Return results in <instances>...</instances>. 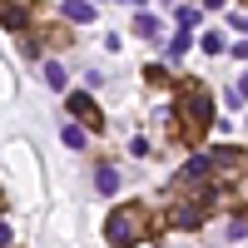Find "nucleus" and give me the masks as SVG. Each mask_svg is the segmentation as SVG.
Returning <instances> with one entry per match:
<instances>
[{"label":"nucleus","instance_id":"12","mask_svg":"<svg viewBox=\"0 0 248 248\" xmlns=\"http://www.w3.org/2000/svg\"><path fill=\"white\" fill-rule=\"evenodd\" d=\"M169 55H174V60H179V55H189V30H184V35L174 40V45H169Z\"/></svg>","mask_w":248,"mask_h":248},{"label":"nucleus","instance_id":"16","mask_svg":"<svg viewBox=\"0 0 248 248\" xmlns=\"http://www.w3.org/2000/svg\"><path fill=\"white\" fill-rule=\"evenodd\" d=\"M218 5H223V0H203V10H218Z\"/></svg>","mask_w":248,"mask_h":248},{"label":"nucleus","instance_id":"1","mask_svg":"<svg viewBox=\"0 0 248 248\" xmlns=\"http://www.w3.org/2000/svg\"><path fill=\"white\" fill-rule=\"evenodd\" d=\"M169 114H179V139L184 144H199L203 134H209V124H214V99H209L203 85H184L179 90V105Z\"/></svg>","mask_w":248,"mask_h":248},{"label":"nucleus","instance_id":"7","mask_svg":"<svg viewBox=\"0 0 248 248\" xmlns=\"http://www.w3.org/2000/svg\"><path fill=\"white\" fill-rule=\"evenodd\" d=\"M134 35H144V40H159V20L139 10V15H134Z\"/></svg>","mask_w":248,"mask_h":248},{"label":"nucleus","instance_id":"4","mask_svg":"<svg viewBox=\"0 0 248 248\" xmlns=\"http://www.w3.org/2000/svg\"><path fill=\"white\" fill-rule=\"evenodd\" d=\"M70 114L79 119V129H105V114H99V105H94L85 90H75V94H70Z\"/></svg>","mask_w":248,"mask_h":248},{"label":"nucleus","instance_id":"9","mask_svg":"<svg viewBox=\"0 0 248 248\" xmlns=\"http://www.w3.org/2000/svg\"><path fill=\"white\" fill-rule=\"evenodd\" d=\"M60 139H65L70 149H85V129H79V124H65V129H60Z\"/></svg>","mask_w":248,"mask_h":248},{"label":"nucleus","instance_id":"15","mask_svg":"<svg viewBox=\"0 0 248 248\" xmlns=\"http://www.w3.org/2000/svg\"><path fill=\"white\" fill-rule=\"evenodd\" d=\"M238 99H248V75H243V79H238Z\"/></svg>","mask_w":248,"mask_h":248},{"label":"nucleus","instance_id":"10","mask_svg":"<svg viewBox=\"0 0 248 248\" xmlns=\"http://www.w3.org/2000/svg\"><path fill=\"white\" fill-rule=\"evenodd\" d=\"M174 20H179L184 30H194V25H199V5H179V10H174Z\"/></svg>","mask_w":248,"mask_h":248},{"label":"nucleus","instance_id":"3","mask_svg":"<svg viewBox=\"0 0 248 248\" xmlns=\"http://www.w3.org/2000/svg\"><path fill=\"white\" fill-rule=\"evenodd\" d=\"M203 209H209V199H194V203H189V199L179 194V199L169 203V223H174V229H199V223H203Z\"/></svg>","mask_w":248,"mask_h":248},{"label":"nucleus","instance_id":"14","mask_svg":"<svg viewBox=\"0 0 248 248\" xmlns=\"http://www.w3.org/2000/svg\"><path fill=\"white\" fill-rule=\"evenodd\" d=\"M10 238H15V233H10V223H0V248H10Z\"/></svg>","mask_w":248,"mask_h":248},{"label":"nucleus","instance_id":"6","mask_svg":"<svg viewBox=\"0 0 248 248\" xmlns=\"http://www.w3.org/2000/svg\"><path fill=\"white\" fill-rule=\"evenodd\" d=\"M65 20H75V25H90V20H94V5H90V0H65Z\"/></svg>","mask_w":248,"mask_h":248},{"label":"nucleus","instance_id":"13","mask_svg":"<svg viewBox=\"0 0 248 248\" xmlns=\"http://www.w3.org/2000/svg\"><path fill=\"white\" fill-rule=\"evenodd\" d=\"M203 50H209V55H223V35H203Z\"/></svg>","mask_w":248,"mask_h":248},{"label":"nucleus","instance_id":"5","mask_svg":"<svg viewBox=\"0 0 248 248\" xmlns=\"http://www.w3.org/2000/svg\"><path fill=\"white\" fill-rule=\"evenodd\" d=\"M30 10H35V0H0V20H5V30H25L30 25Z\"/></svg>","mask_w":248,"mask_h":248},{"label":"nucleus","instance_id":"8","mask_svg":"<svg viewBox=\"0 0 248 248\" xmlns=\"http://www.w3.org/2000/svg\"><path fill=\"white\" fill-rule=\"evenodd\" d=\"M94 184H99L105 194H114V189H119V174L109 169V164H99V169H94Z\"/></svg>","mask_w":248,"mask_h":248},{"label":"nucleus","instance_id":"2","mask_svg":"<svg viewBox=\"0 0 248 248\" xmlns=\"http://www.w3.org/2000/svg\"><path fill=\"white\" fill-rule=\"evenodd\" d=\"M105 233H109L114 248H134L144 233H149V209H144V203H119L109 214V223H105Z\"/></svg>","mask_w":248,"mask_h":248},{"label":"nucleus","instance_id":"11","mask_svg":"<svg viewBox=\"0 0 248 248\" xmlns=\"http://www.w3.org/2000/svg\"><path fill=\"white\" fill-rule=\"evenodd\" d=\"M45 79H50V90H65V65H55V60H50V65H45Z\"/></svg>","mask_w":248,"mask_h":248}]
</instances>
